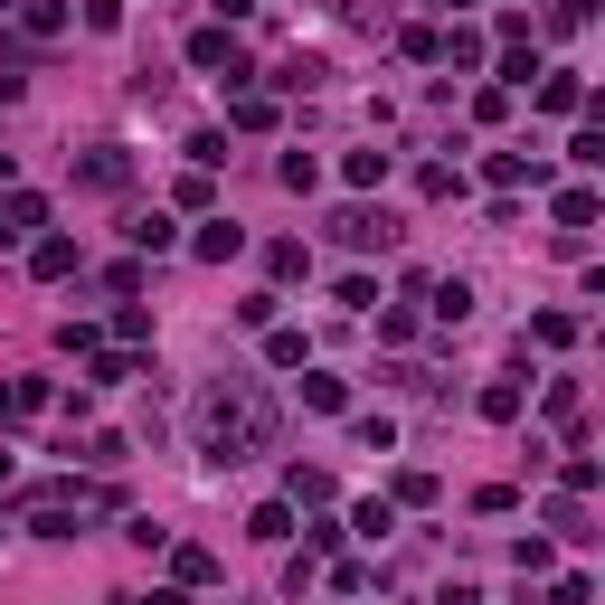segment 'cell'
I'll return each mask as SVG.
<instances>
[{
	"instance_id": "1",
	"label": "cell",
	"mask_w": 605,
	"mask_h": 605,
	"mask_svg": "<svg viewBox=\"0 0 605 605\" xmlns=\"http://www.w3.org/2000/svg\"><path fill=\"white\" fill-rule=\"evenodd\" d=\"M189 426H199V454H209V464H246V454L275 444V397L246 388V378H209Z\"/></svg>"
},
{
	"instance_id": "2",
	"label": "cell",
	"mask_w": 605,
	"mask_h": 605,
	"mask_svg": "<svg viewBox=\"0 0 605 605\" xmlns=\"http://www.w3.org/2000/svg\"><path fill=\"white\" fill-rule=\"evenodd\" d=\"M189 67H209V76H228V86H237V76H246V47H237L228 29H199V38H189Z\"/></svg>"
},
{
	"instance_id": "3",
	"label": "cell",
	"mask_w": 605,
	"mask_h": 605,
	"mask_svg": "<svg viewBox=\"0 0 605 605\" xmlns=\"http://www.w3.org/2000/svg\"><path fill=\"white\" fill-rule=\"evenodd\" d=\"M331 237H341V246H388L397 218H388V209H378V218H370V209H341V218H331Z\"/></svg>"
},
{
	"instance_id": "4",
	"label": "cell",
	"mask_w": 605,
	"mask_h": 605,
	"mask_svg": "<svg viewBox=\"0 0 605 605\" xmlns=\"http://www.w3.org/2000/svg\"><path fill=\"white\" fill-rule=\"evenodd\" d=\"M76 180H86V189H123V180H133V162H123L114 142H95L86 162H76Z\"/></svg>"
},
{
	"instance_id": "5",
	"label": "cell",
	"mask_w": 605,
	"mask_h": 605,
	"mask_svg": "<svg viewBox=\"0 0 605 605\" xmlns=\"http://www.w3.org/2000/svg\"><path fill=\"white\" fill-rule=\"evenodd\" d=\"M436 322H473V284H464V275L436 284Z\"/></svg>"
},
{
	"instance_id": "6",
	"label": "cell",
	"mask_w": 605,
	"mask_h": 605,
	"mask_svg": "<svg viewBox=\"0 0 605 605\" xmlns=\"http://www.w3.org/2000/svg\"><path fill=\"white\" fill-rule=\"evenodd\" d=\"M123 237H133V246H152V256H162V246H170V218H162V209H133V218H123Z\"/></svg>"
},
{
	"instance_id": "7",
	"label": "cell",
	"mask_w": 605,
	"mask_h": 605,
	"mask_svg": "<svg viewBox=\"0 0 605 605\" xmlns=\"http://www.w3.org/2000/svg\"><path fill=\"white\" fill-rule=\"evenodd\" d=\"M237 246H246V228H237V218H218V228H199V256H209V265H228Z\"/></svg>"
},
{
	"instance_id": "8",
	"label": "cell",
	"mask_w": 605,
	"mask_h": 605,
	"mask_svg": "<svg viewBox=\"0 0 605 605\" xmlns=\"http://www.w3.org/2000/svg\"><path fill=\"white\" fill-rule=\"evenodd\" d=\"M38 218H47V199H29V189H20V199L0 209V228H10V237H29V228H38Z\"/></svg>"
},
{
	"instance_id": "9",
	"label": "cell",
	"mask_w": 605,
	"mask_h": 605,
	"mask_svg": "<svg viewBox=\"0 0 605 605\" xmlns=\"http://www.w3.org/2000/svg\"><path fill=\"white\" fill-rule=\"evenodd\" d=\"M388 180V152H350V189H378Z\"/></svg>"
},
{
	"instance_id": "10",
	"label": "cell",
	"mask_w": 605,
	"mask_h": 605,
	"mask_svg": "<svg viewBox=\"0 0 605 605\" xmlns=\"http://www.w3.org/2000/svg\"><path fill=\"white\" fill-rule=\"evenodd\" d=\"M530 341H549V350H568V341H578V322H568V312H539V322H530Z\"/></svg>"
},
{
	"instance_id": "11",
	"label": "cell",
	"mask_w": 605,
	"mask_h": 605,
	"mask_svg": "<svg viewBox=\"0 0 605 605\" xmlns=\"http://www.w3.org/2000/svg\"><path fill=\"white\" fill-rule=\"evenodd\" d=\"M170 568H180V586H209V578H218V559H209V549H180Z\"/></svg>"
},
{
	"instance_id": "12",
	"label": "cell",
	"mask_w": 605,
	"mask_h": 605,
	"mask_svg": "<svg viewBox=\"0 0 605 605\" xmlns=\"http://www.w3.org/2000/svg\"><path fill=\"white\" fill-rule=\"evenodd\" d=\"M123 20V0H86V29H114Z\"/></svg>"
},
{
	"instance_id": "13",
	"label": "cell",
	"mask_w": 605,
	"mask_h": 605,
	"mask_svg": "<svg viewBox=\"0 0 605 605\" xmlns=\"http://www.w3.org/2000/svg\"><path fill=\"white\" fill-rule=\"evenodd\" d=\"M246 10H256V0H218V20H246Z\"/></svg>"
},
{
	"instance_id": "14",
	"label": "cell",
	"mask_w": 605,
	"mask_h": 605,
	"mask_svg": "<svg viewBox=\"0 0 605 605\" xmlns=\"http://www.w3.org/2000/svg\"><path fill=\"white\" fill-rule=\"evenodd\" d=\"M142 605H189V596H180V586H162V596H142Z\"/></svg>"
},
{
	"instance_id": "15",
	"label": "cell",
	"mask_w": 605,
	"mask_h": 605,
	"mask_svg": "<svg viewBox=\"0 0 605 605\" xmlns=\"http://www.w3.org/2000/svg\"><path fill=\"white\" fill-rule=\"evenodd\" d=\"M0 246H10V228H0Z\"/></svg>"
}]
</instances>
